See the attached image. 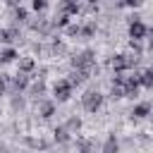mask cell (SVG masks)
Here are the masks:
<instances>
[{"instance_id":"obj_13","label":"cell","mask_w":153,"mask_h":153,"mask_svg":"<svg viewBox=\"0 0 153 153\" xmlns=\"http://www.w3.org/2000/svg\"><path fill=\"white\" fill-rule=\"evenodd\" d=\"M50 115H53V105L45 103V105H43V117H50Z\"/></svg>"},{"instance_id":"obj_15","label":"cell","mask_w":153,"mask_h":153,"mask_svg":"<svg viewBox=\"0 0 153 153\" xmlns=\"http://www.w3.org/2000/svg\"><path fill=\"white\" fill-rule=\"evenodd\" d=\"M79 127H81V122H79L76 117H72V120H69V129H79Z\"/></svg>"},{"instance_id":"obj_1","label":"cell","mask_w":153,"mask_h":153,"mask_svg":"<svg viewBox=\"0 0 153 153\" xmlns=\"http://www.w3.org/2000/svg\"><path fill=\"white\" fill-rule=\"evenodd\" d=\"M81 103H84V108H86L88 112H96V110L100 108V103H103V96H100L98 91H88V93H84Z\"/></svg>"},{"instance_id":"obj_10","label":"cell","mask_w":153,"mask_h":153,"mask_svg":"<svg viewBox=\"0 0 153 153\" xmlns=\"http://www.w3.org/2000/svg\"><path fill=\"white\" fill-rule=\"evenodd\" d=\"M19 67H22V72H31L33 69V60H22Z\"/></svg>"},{"instance_id":"obj_14","label":"cell","mask_w":153,"mask_h":153,"mask_svg":"<svg viewBox=\"0 0 153 153\" xmlns=\"http://www.w3.org/2000/svg\"><path fill=\"white\" fill-rule=\"evenodd\" d=\"M5 86H7V76H5V74H0V96L5 93Z\"/></svg>"},{"instance_id":"obj_12","label":"cell","mask_w":153,"mask_h":153,"mask_svg":"<svg viewBox=\"0 0 153 153\" xmlns=\"http://www.w3.org/2000/svg\"><path fill=\"white\" fill-rule=\"evenodd\" d=\"M110 93H112V98H122L124 88H122V86H112V91H110Z\"/></svg>"},{"instance_id":"obj_9","label":"cell","mask_w":153,"mask_h":153,"mask_svg":"<svg viewBox=\"0 0 153 153\" xmlns=\"http://www.w3.org/2000/svg\"><path fill=\"white\" fill-rule=\"evenodd\" d=\"M14 57H17V55H14V50H5V53L0 55V60H2V62H12Z\"/></svg>"},{"instance_id":"obj_11","label":"cell","mask_w":153,"mask_h":153,"mask_svg":"<svg viewBox=\"0 0 153 153\" xmlns=\"http://www.w3.org/2000/svg\"><path fill=\"white\" fill-rule=\"evenodd\" d=\"M146 112H148V105H139V108L134 110V115H136V117H146Z\"/></svg>"},{"instance_id":"obj_5","label":"cell","mask_w":153,"mask_h":153,"mask_svg":"<svg viewBox=\"0 0 153 153\" xmlns=\"http://www.w3.org/2000/svg\"><path fill=\"white\" fill-rule=\"evenodd\" d=\"M103 153H117V141H115V139H108V143H105Z\"/></svg>"},{"instance_id":"obj_6","label":"cell","mask_w":153,"mask_h":153,"mask_svg":"<svg viewBox=\"0 0 153 153\" xmlns=\"http://www.w3.org/2000/svg\"><path fill=\"white\" fill-rule=\"evenodd\" d=\"M139 81H141V84H143V86H151V84H153V74H151V72H143V74H141V79H139Z\"/></svg>"},{"instance_id":"obj_4","label":"cell","mask_w":153,"mask_h":153,"mask_svg":"<svg viewBox=\"0 0 153 153\" xmlns=\"http://www.w3.org/2000/svg\"><path fill=\"white\" fill-rule=\"evenodd\" d=\"M143 36H146V29H143V24L134 22V24H131V38H143Z\"/></svg>"},{"instance_id":"obj_3","label":"cell","mask_w":153,"mask_h":153,"mask_svg":"<svg viewBox=\"0 0 153 153\" xmlns=\"http://www.w3.org/2000/svg\"><path fill=\"white\" fill-rule=\"evenodd\" d=\"M112 67H115V69H120V72H122V69H127V67H129V60H127V55H115V60H112Z\"/></svg>"},{"instance_id":"obj_16","label":"cell","mask_w":153,"mask_h":153,"mask_svg":"<svg viewBox=\"0 0 153 153\" xmlns=\"http://www.w3.org/2000/svg\"><path fill=\"white\" fill-rule=\"evenodd\" d=\"M0 36H2V29H0Z\"/></svg>"},{"instance_id":"obj_8","label":"cell","mask_w":153,"mask_h":153,"mask_svg":"<svg viewBox=\"0 0 153 153\" xmlns=\"http://www.w3.org/2000/svg\"><path fill=\"white\" fill-rule=\"evenodd\" d=\"M55 139H57V141H67V139H69V131H67V129H55Z\"/></svg>"},{"instance_id":"obj_7","label":"cell","mask_w":153,"mask_h":153,"mask_svg":"<svg viewBox=\"0 0 153 153\" xmlns=\"http://www.w3.org/2000/svg\"><path fill=\"white\" fill-rule=\"evenodd\" d=\"M26 86V74H17V79H14V88H24Z\"/></svg>"},{"instance_id":"obj_2","label":"cell","mask_w":153,"mask_h":153,"mask_svg":"<svg viewBox=\"0 0 153 153\" xmlns=\"http://www.w3.org/2000/svg\"><path fill=\"white\" fill-rule=\"evenodd\" d=\"M69 96H72V84H69L67 79L57 81V84H55V98H57V100H67Z\"/></svg>"}]
</instances>
